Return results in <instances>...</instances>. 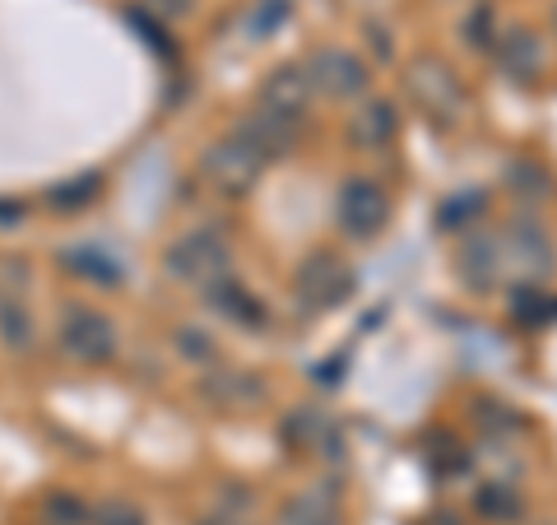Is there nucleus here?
I'll list each match as a JSON object with an SVG mask.
<instances>
[{
  "instance_id": "1",
  "label": "nucleus",
  "mask_w": 557,
  "mask_h": 525,
  "mask_svg": "<svg viewBox=\"0 0 557 525\" xmlns=\"http://www.w3.org/2000/svg\"><path fill=\"white\" fill-rule=\"evenodd\" d=\"M57 340L75 363L94 367V363H112L116 358V326L102 317L98 307H65Z\"/></svg>"
},
{
  "instance_id": "2",
  "label": "nucleus",
  "mask_w": 557,
  "mask_h": 525,
  "mask_svg": "<svg viewBox=\"0 0 557 525\" xmlns=\"http://www.w3.org/2000/svg\"><path fill=\"white\" fill-rule=\"evenodd\" d=\"M228 242H223L214 229L186 233L177 247L168 252V270L177 279H196V284H214V279H228Z\"/></svg>"
},
{
  "instance_id": "3",
  "label": "nucleus",
  "mask_w": 557,
  "mask_h": 525,
  "mask_svg": "<svg viewBox=\"0 0 557 525\" xmlns=\"http://www.w3.org/2000/svg\"><path fill=\"white\" fill-rule=\"evenodd\" d=\"M386 219H391V200H386V191H381L376 182H344L339 191V223H344V233L348 237H358V242H368L376 237L381 229H386Z\"/></svg>"
},
{
  "instance_id": "4",
  "label": "nucleus",
  "mask_w": 557,
  "mask_h": 525,
  "mask_svg": "<svg viewBox=\"0 0 557 525\" xmlns=\"http://www.w3.org/2000/svg\"><path fill=\"white\" fill-rule=\"evenodd\" d=\"M307 80H311V89H321L330 98H358L362 89H368V65L344 47H325V51L311 57Z\"/></svg>"
},
{
  "instance_id": "5",
  "label": "nucleus",
  "mask_w": 557,
  "mask_h": 525,
  "mask_svg": "<svg viewBox=\"0 0 557 525\" xmlns=\"http://www.w3.org/2000/svg\"><path fill=\"white\" fill-rule=\"evenodd\" d=\"M358 279L348 274L335 256H311L307 266L298 270V297L307 312H325V307H339L348 293H354Z\"/></svg>"
},
{
  "instance_id": "6",
  "label": "nucleus",
  "mask_w": 557,
  "mask_h": 525,
  "mask_svg": "<svg viewBox=\"0 0 557 525\" xmlns=\"http://www.w3.org/2000/svg\"><path fill=\"white\" fill-rule=\"evenodd\" d=\"M200 168H205V178L214 182L219 191H228V196H242V191H247V186L260 178V168H265V163H260L237 135H228V139H219V145L205 154Z\"/></svg>"
},
{
  "instance_id": "7",
  "label": "nucleus",
  "mask_w": 557,
  "mask_h": 525,
  "mask_svg": "<svg viewBox=\"0 0 557 525\" xmlns=\"http://www.w3.org/2000/svg\"><path fill=\"white\" fill-rule=\"evenodd\" d=\"M233 135L256 154L260 163H270V159L293 154V145L302 139V121H288V117H274V112H251Z\"/></svg>"
},
{
  "instance_id": "8",
  "label": "nucleus",
  "mask_w": 557,
  "mask_h": 525,
  "mask_svg": "<svg viewBox=\"0 0 557 525\" xmlns=\"http://www.w3.org/2000/svg\"><path fill=\"white\" fill-rule=\"evenodd\" d=\"M311 94H317V89H311L307 70L284 65V70H274V75L265 80V89H260V112H274V117H288V121H302Z\"/></svg>"
},
{
  "instance_id": "9",
  "label": "nucleus",
  "mask_w": 557,
  "mask_h": 525,
  "mask_svg": "<svg viewBox=\"0 0 557 525\" xmlns=\"http://www.w3.org/2000/svg\"><path fill=\"white\" fill-rule=\"evenodd\" d=\"M493 42H497V65L507 70L511 80L530 84L539 70H544V51H539V38H534V33L511 28V33H497Z\"/></svg>"
},
{
  "instance_id": "10",
  "label": "nucleus",
  "mask_w": 557,
  "mask_h": 525,
  "mask_svg": "<svg viewBox=\"0 0 557 525\" xmlns=\"http://www.w3.org/2000/svg\"><path fill=\"white\" fill-rule=\"evenodd\" d=\"M460 274H465V284L479 289V293L493 289L497 274H502V242L487 237V233H474L460 252Z\"/></svg>"
},
{
  "instance_id": "11",
  "label": "nucleus",
  "mask_w": 557,
  "mask_h": 525,
  "mask_svg": "<svg viewBox=\"0 0 557 525\" xmlns=\"http://www.w3.org/2000/svg\"><path fill=\"white\" fill-rule=\"evenodd\" d=\"M423 70L432 75V84L413 70V80H409V84H413V94L423 98V108H428V112H437L442 121H450V112L460 108V84L450 80V70H446V65H437V61H423Z\"/></svg>"
},
{
  "instance_id": "12",
  "label": "nucleus",
  "mask_w": 557,
  "mask_h": 525,
  "mask_svg": "<svg viewBox=\"0 0 557 525\" xmlns=\"http://www.w3.org/2000/svg\"><path fill=\"white\" fill-rule=\"evenodd\" d=\"M395 131H399V112L391 108L386 98L368 102V108H362V112L354 117V126H348V135H354V145H362V149H381V145H391Z\"/></svg>"
},
{
  "instance_id": "13",
  "label": "nucleus",
  "mask_w": 557,
  "mask_h": 525,
  "mask_svg": "<svg viewBox=\"0 0 557 525\" xmlns=\"http://www.w3.org/2000/svg\"><path fill=\"white\" fill-rule=\"evenodd\" d=\"M507 247L520 256L525 270H534V274L553 270V242H548L544 229H534V223H516V229H507Z\"/></svg>"
},
{
  "instance_id": "14",
  "label": "nucleus",
  "mask_w": 557,
  "mask_h": 525,
  "mask_svg": "<svg viewBox=\"0 0 557 525\" xmlns=\"http://www.w3.org/2000/svg\"><path fill=\"white\" fill-rule=\"evenodd\" d=\"M209 297H214V307H219V312H228L233 321H247V326H260V321H265L260 303H256V297L242 289V284H233V279H214V284H209Z\"/></svg>"
},
{
  "instance_id": "15",
  "label": "nucleus",
  "mask_w": 557,
  "mask_h": 525,
  "mask_svg": "<svg viewBox=\"0 0 557 525\" xmlns=\"http://www.w3.org/2000/svg\"><path fill=\"white\" fill-rule=\"evenodd\" d=\"M65 266L75 270L79 279H94V284H102V289H116V284H121V266H116L108 252H98V247H75V252H65Z\"/></svg>"
},
{
  "instance_id": "16",
  "label": "nucleus",
  "mask_w": 557,
  "mask_h": 525,
  "mask_svg": "<svg viewBox=\"0 0 557 525\" xmlns=\"http://www.w3.org/2000/svg\"><path fill=\"white\" fill-rule=\"evenodd\" d=\"M474 506H479V516L511 525V521H520V512H525V498H520L511 484H483Z\"/></svg>"
},
{
  "instance_id": "17",
  "label": "nucleus",
  "mask_w": 557,
  "mask_h": 525,
  "mask_svg": "<svg viewBox=\"0 0 557 525\" xmlns=\"http://www.w3.org/2000/svg\"><path fill=\"white\" fill-rule=\"evenodd\" d=\"M284 525H339V506L330 493H302L288 502Z\"/></svg>"
},
{
  "instance_id": "18",
  "label": "nucleus",
  "mask_w": 557,
  "mask_h": 525,
  "mask_svg": "<svg viewBox=\"0 0 557 525\" xmlns=\"http://www.w3.org/2000/svg\"><path fill=\"white\" fill-rule=\"evenodd\" d=\"M0 340L10 349H33V321L14 293H0Z\"/></svg>"
},
{
  "instance_id": "19",
  "label": "nucleus",
  "mask_w": 557,
  "mask_h": 525,
  "mask_svg": "<svg viewBox=\"0 0 557 525\" xmlns=\"http://www.w3.org/2000/svg\"><path fill=\"white\" fill-rule=\"evenodd\" d=\"M94 200H98V178H75V182H65L61 191H51V205L65 209V215H75V209L94 205Z\"/></svg>"
},
{
  "instance_id": "20",
  "label": "nucleus",
  "mask_w": 557,
  "mask_h": 525,
  "mask_svg": "<svg viewBox=\"0 0 557 525\" xmlns=\"http://www.w3.org/2000/svg\"><path fill=\"white\" fill-rule=\"evenodd\" d=\"M89 525H145V512L131 506L126 498H112V502H98L89 512Z\"/></svg>"
},
{
  "instance_id": "21",
  "label": "nucleus",
  "mask_w": 557,
  "mask_h": 525,
  "mask_svg": "<svg viewBox=\"0 0 557 525\" xmlns=\"http://www.w3.org/2000/svg\"><path fill=\"white\" fill-rule=\"evenodd\" d=\"M487 20H493V10L479 5V14L469 20V38H474V47H493V33H487Z\"/></svg>"
},
{
  "instance_id": "22",
  "label": "nucleus",
  "mask_w": 557,
  "mask_h": 525,
  "mask_svg": "<svg viewBox=\"0 0 557 525\" xmlns=\"http://www.w3.org/2000/svg\"><path fill=\"white\" fill-rule=\"evenodd\" d=\"M153 10H159V14H172V20H182V14L196 10V0H153Z\"/></svg>"
}]
</instances>
